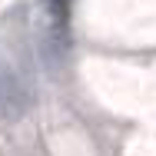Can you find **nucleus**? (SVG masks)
<instances>
[{"label": "nucleus", "mask_w": 156, "mask_h": 156, "mask_svg": "<svg viewBox=\"0 0 156 156\" xmlns=\"http://www.w3.org/2000/svg\"><path fill=\"white\" fill-rule=\"evenodd\" d=\"M27 106H30V90H27L23 76L13 66L0 63V120H13Z\"/></svg>", "instance_id": "nucleus-1"}]
</instances>
